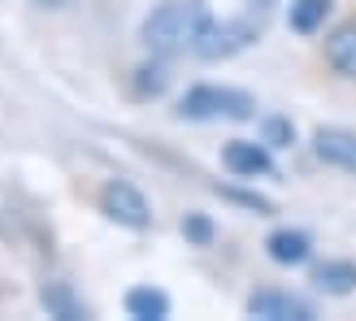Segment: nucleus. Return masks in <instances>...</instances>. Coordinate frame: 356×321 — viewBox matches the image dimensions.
Listing matches in <instances>:
<instances>
[{
    "mask_svg": "<svg viewBox=\"0 0 356 321\" xmlns=\"http://www.w3.org/2000/svg\"><path fill=\"white\" fill-rule=\"evenodd\" d=\"M209 5L204 0H165L161 9H152L144 17V44L148 52L156 57H178V52H187L200 44V35L209 31Z\"/></svg>",
    "mask_w": 356,
    "mask_h": 321,
    "instance_id": "nucleus-1",
    "label": "nucleus"
},
{
    "mask_svg": "<svg viewBox=\"0 0 356 321\" xmlns=\"http://www.w3.org/2000/svg\"><path fill=\"white\" fill-rule=\"evenodd\" d=\"M257 113V100L239 92V87H191V92L183 96V104H178V117L187 122H248Z\"/></svg>",
    "mask_w": 356,
    "mask_h": 321,
    "instance_id": "nucleus-2",
    "label": "nucleus"
},
{
    "mask_svg": "<svg viewBox=\"0 0 356 321\" xmlns=\"http://www.w3.org/2000/svg\"><path fill=\"white\" fill-rule=\"evenodd\" d=\"M100 208H104V217H109V222L127 226V230H148V222H152V208H148V200H144V191L131 187V183H122V178L104 183Z\"/></svg>",
    "mask_w": 356,
    "mask_h": 321,
    "instance_id": "nucleus-3",
    "label": "nucleus"
},
{
    "mask_svg": "<svg viewBox=\"0 0 356 321\" xmlns=\"http://www.w3.org/2000/svg\"><path fill=\"white\" fill-rule=\"evenodd\" d=\"M252 40H257V22L230 17V22H209V31L200 35L195 52H200L204 61H226V57H235V52H243Z\"/></svg>",
    "mask_w": 356,
    "mask_h": 321,
    "instance_id": "nucleus-4",
    "label": "nucleus"
},
{
    "mask_svg": "<svg viewBox=\"0 0 356 321\" xmlns=\"http://www.w3.org/2000/svg\"><path fill=\"white\" fill-rule=\"evenodd\" d=\"M248 313L261 321H313V308L291 291H252L248 295Z\"/></svg>",
    "mask_w": 356,
    "mask_h": 321,
    "instance_id": "nucleus-5",
    "label": "nucleus"
},
{
    "mask_svg": "<svg viewBox=\"0 0 356 321\" xmlns=\"http://www.w3.org/2000/svg\"><path fill=\"white\" fill-rule=\"evenodd\" d=\"M313 148L317 156L334 170H348L356 174V131H343V126H322L313 135Z\"/></svg>",
    "mask_w": 356,
    "mask_h": 321,
    "instance_id": "nucleus-6",
    "label": "nucleus"
},
{
    "mask_svg": "<svg viewBox=\"0 0 356 321\" xmlns=\"http://www.w3.org/2000/svg\"><path fill=\"white\" fill-rule=\"evenodd\" d=\"M222 160H226V170H230V174H239V178H265V174L274 170L270 152H265L261 144H248V139H235V144H226Z\"/></svg>",
    "mask_w": 356,
    "mask_h": 321,
    "instance_id": "nucleus-7",
    "label": "nucleus"
},
{
    "mask_svg": "<svg viewBox=\"0 0 356 321\" xmlns=\"http://www.w3.org/2000/svg\"><path fill=\"white\" fill-rule=\"evenodd\" d=\"M265 252H270L274 265H305L309 252H313V239L305 230H274V235L265 239Z\"/></svg>",
    "mask_w": 356,
    "mask_h": 321,
    "instance_id": "nucleus-8",
    "label": "nucleus"
},
{
    "mask_svg": "<svg viewBox=\"0 0 356 321\" xmlns=\"http://www.w3.org/2000/svg\"><path fill=\"white\" fill-rule=\"evenodd\" d=\"M326 61L334 65V74L356 79V22H343L326 35Z\"/></svg>",
    "mask_w": 356,
    "mask_h": 321,
    "instance_id": "nucleus-9",
    "label": "nucleus"
},
{
    "mask_svg": "<svg viewBox=\"0 0 356 321\" xmlns=\"http://www.w3.org/2000/svg\"><path fill=\"white\" fill-rule=\"evenodd\" d=\"M313 287L326 295H352L356 291V265L352 261H326L313 270Z\"/></svg>",
    "mask_w": 356,
    "mask_h": 321,
    "instance_id": "nucleus-10",
    "label": "nucleus"
},
{
    "mask_svg": "<svg viewBox=\"0 0 356 321\" xmlns=\"http://www.w3.org/2000/svg\"><path fill=\"white\" fill-rule=\"evenodd\" d=\"M40 304L48 308V317H61V321H83L87 317L83 299L70 291V282H48V287L40 291Z\"/></svg>",
    "mask_w": 356,
    "mask_h": 321,
    "instance_id": "nucleus-11",
    "label": "nucleus"
},
{
    "mask_svg": "<svg viewBox=\"0 0 356 321\" xmlns=\"http://www.w3.org/2000/svg\"><path fill=\"white\" fill-rule=\"evenodd\" d=\"M127 313L135 321H165L170 317V295L156 291V287H135L127 295Z\"/></svg>",
    "mask_w": 356,
    "mask_h": 321,
    "instance_id": "nucleus-12",
    "label": "nucleus"
},
{
    "mask_svg": "<svg viewBox=\"0 0 356 321\" xmlns=\"http://www.w3.org/2000/svg\"><path fill=\"white\" fill-rule=\"evenodd\" d=\"M326 17H330V0H291L287 22L296 35H313L317 26H326Z\"/></svg>",
    "mask_w": 356,
    "mask_h": 321,
    "instance_id": "nucleus-13",
    "label": "nucleus"
},
{
    "mask_svg": "<svg viewBox=\"0 0 356 321\" xmlns=\"http://www.w3.org/2000/svg\"><path fill=\"white\" fill-rule=\"evenodd\" d=\"M165 83H170V74H165L161 65H144V69H139V79H135V92L139 96H161Z\"/></svg>",
    "mask_w": 356,
    "mask_h": 321,
    "instance_id": "nucleus-14",
    "label": "nucleus"
},
{
    "mask_svg": "<svg viewBox=\"0 0 356 321\" xmlns=\"http://www.w3.org/2000/svg\"><path fill=\"white\" fill-rule=\"evenodd\" d=\"M291 122H282V117H270V122H265V144H270V148H287L291 144Z\"/></svg>",
    "mask_w": 356,
    "mask_h": 321,
    "instance_id": "nucleus-15",
    "label": "nucleus"
},
{
    "mask_svg": "<svg viewBox=\"0 0 356 321\" xmlns=\"http://www.w3.org/2000/svg\"><path fill=\"white\" fill-rule=\"evenodd\" d=\"M183 235H187V239H195V243H209L213 226H209L204 217H187V222H183Z\"/></svg>",
    "mask_w": 356,
    "mask_h": 321,
    "instance_id": "nucleus-16",
    "label": "nucleus"
},
{
    "mask_svg": "<svg viewBox=\"0 0 356 321\" xmlns=\"http://www.w3.org/2000/svg\"><path fill=\"white\" fill-rule=\"evenodd\" d=\"M35 5H40V9H65L70 0H35Z\"/></svg>",
    "mask_w": 356,
    "mask_h": 321,
    "instance_id": "nucleus-17",
    "label": "nucleus"
},
{
    "mask_svg": "<svg viewBox=\"0 0 356 321\" xmlns=\"http://www.w3.org/2000/svg\"><path fill=\"white\" fill-rule=\"evenodd\" d=\"M252 5H261V9H265V5H274V0H252Z\"/></svg>",
    "mask_w": 356,
    "mask_h": 321,
    "instance_id": "nucleus-18",
    "label": "nucleus"
}]
</instances>
